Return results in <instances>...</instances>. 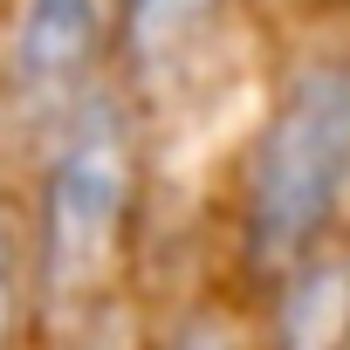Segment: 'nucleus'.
Here are the masks:
<instances>
[{
  "label": "nucleus",
  "instance_id": "f257e3e1",
  "mask_svg": "<svg viewBox=\"0 0 350 350\" xmlns=\"http://www.w3.org/2000/svg\"><path fill=\"white\" fill-rule=\"evenodd\" d=\"M350 186V62L302 69L261 124L247 165V247L254 261H295Z\"/></svg>",
  "mask_w": 350,
  "mask_h": 350
},
{
  "label": "nucleus",
  "instance_id": "423d86ee",
  "mask_svg": "<svg viewBox=\"0 0 350 350\" xmlns=\"http://www.w3.org/2000/svg\"><path fill=\"white\" fill-rule=\"evenodd\" d=\"M14 309H21V234H14L8 206H0V343L14 329Z\"/></svg>",
  "mask_w": 350,
  "mask_h": 350
},
{
  "label": "nucleus",
  "instance_id": "20e7f679",
  "mask_svg": "<svg viewBox=\"0 0 350 350\" xmlns=\"http://www.w3.org/2000/svg\"><path fill=\"white\" fill-rule=\"evenodd\" d=\"M220 0H124V49L144 76H172L213 28Z\"/></svg>",
  "mask_w": 350,
  "mask_h": 350
},
{
  "label": "nucleus",
  "instance_id": "7ed1b4c3",
  "mask_svg": "<svg viewBox=\"0 0 350 350\" xmlns=\"http://www.w3.org/2000/svg\"><path fill=\"white\" fill-rule=\"evenodd\" d=\"M103 49V0H21L14 8V76L49 96L69 90Z\"/></svg>",
  "mask_w": 350,
  "mask_h": 350
},
{
  "label": "nucleus",
  "instance_id": "39448f33",
  "mask_svg": "<svg viewBox=\"0 0 350 350\" xmlns=\"http://www.w3.org/2000/svg\"><path fill=\"white\" fill-rule=\"evenodd\" d=\"M288 350H350V261H316L282 302Z\"/></svg>",
  "mask_w": 350,
  "mask_h": 350
},
{
  "label": "nucleus",
  "instance_id": "f03ea898",
  "mask_svg": "<svg viewBox=\"0 0 350 350\" xmlns=\"http://www.w3.org/2000/svg\"><path fill=\"white\" fill-rule=\"evenodd\" d=\"M131 206V144L110 103H83L42 172V288L49 302H83L117 254Z\"/></svg>",
  "mask_w": 350,
  "mask_h": 350
}]
</instances>
